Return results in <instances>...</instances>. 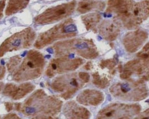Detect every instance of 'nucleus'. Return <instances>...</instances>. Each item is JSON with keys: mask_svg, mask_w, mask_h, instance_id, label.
I'll use <instances>...</instances> for the list:
<instances>
[{"mask_svg": "<svg viewBox=\"0 0 149 119\" xmlns=\"http://www.w3.org/2000/svg\"><path fill=\"white\" fill-rule=\"evenodd\" d=\"M62 101L57 98L47 96L38 98L33 95L25 101L22 111L27 116H55L61 111ZM32 117V118H33Z\"/></svg>", "mask_w": 149, "mask_h": 119, "instance_id": "1", "label": "nucleus"}, {"mask_svg": "<svg viewBox=\"0 0 149 119\" xmlns=\"http://www.w3.org/2000/svg\"><path fill=\"white\" fill-rule=\"evenodd\" d=\"M45 64L44 57L42 54L37 51L30 50L16 70L13 79L19 82L37 79L42 74Z\"/></svg>", "mask_w": 149, "mask_h": 119, "instance_id": "2", "label": "nucleus"}, {"mask_svg": "<svg viewBox=\"0 0 149 119\" xmlns=\"http://www.w3.org/2000/svg\"><path fill=\"white\" fill-rule=\"evenodd\" d=\"M142 80L137 81L131 86L128 83H119L113 86L110 92L114 97L125 101H139L148 96V92L145 87L141 85Z\"/></svg>", "mask_w": 149, "mask_h": 119, "instance_id": "3", "label": "nucleus"}, {"mask_svg": "<svg viewBox=\"0 0 149 119\" xmlns=\"http://www.w3.org/2000/svg\"><path fill=\"white\" fill-rule=\"evenodd\" d=\"M139 104L112 103L102 109L95 119H131L139 113Z\"/></svg>", "mask_w": 149, "mask_h": 119, "instance_id": "4", "label": "nucleus"}, {"mask_svg": "<svg viewBox=\"0 0 149 119\" xmlns=\"http://www.w3.org/2000/svg\"><path fill=\"white\" fill-rule=\"evenodd\" d=\"M36 33L28 28L16 33L7 39L0 47V56L7 52L17 51L30 47L34 43Z\"/></svg>", "mask_w": 149, "mask_h": 119, "instance_id": "5", "label": "nucleus"}, {"mask_svg": "<svg viewBox=\"0 0 149 119\" xmlns=\"http://www.w3.org/2000/svg\"><path fill=\"white\" fill-rule=\"evenodd\" d=\"M74 6V3L70 2L49 8L35 17V23L45 25L55 23L70 15Z\"/></svg>", "mask_w": 149, "mask_h": 119, "instance_id": "6", "label": "nucleus"}, {"mask_svg": "<svg viewBox=\"0 0 149 119\" xmlns=\"http://www.w3.org/2000/svg\"><path fill=\"white\" fill-rule=\"evenodd\" d=\"M67 23V22H65L56 25L47 31L40 34L35 42V47L41 49L58 40L74 36L75 33H71L69 35L64 34H70L67 33L66 30Z\"/></svg>", "mask_w": 149, "mask_h": 119, "instance_id": "7", "label": "nucleus"}, {"mask_svg": "<svg viewBox=\"0 0 149 119\" xmlns=\"http://www.w3.org/2000/svg\"><path fill=\"white\" fill-rule=\"evenodd\" d=\"M81 87L76 79L72 78L67 82V80L63 77L56 78L51 84V88L54 91L63 93L61 96L65 100H69L72 97Z\"/></svg>", "mask_w": 149, "mask_h": 119, "instance_id": "8", "label": "nucleus"}, {"mask_svg": "<svg viewBox=\"0 0 149 119\" xmlns=\"http://www.w3.org/2000/svg\"><path fill=\"white\" fill-rule=\"evenodd\" d=\"M80 59L69 61L65 58L54 59L51 61L46 70L47 76L52 77L56 74L76 69L81 63Z\"/></svg>", "mask_w": 149, "mask_h": 119, "instance_id": "9", "label": "nucleus"}, {"mask_svg": "<svg viewBox=\"0 0 149 119\" xmlns=\"http://www.w3.org/2000/svg\"><path fill=\"white\" fill-rule=\"evenodd\" d=\"M105 99L103 93L94 89H86L77 96V100L80 104L95 106L101 104Z\"/></svg>", "mask_w": 149, "mask_h": 119, "instance_id": "10", "label": "nucleus"}, {"mask_svg": "<svg viewBox=\"0 0 149 119\" xmlns=\"http://www.w3.org/2000/svg\"><path fill=\"white\" fill-rule=\"evenodd\" d=\"M63 111L67 119H90L91 117V113L88 109L73 101L65 104Z\"/></svg>", "mask_w": 149, "mask_h": 119, "instance_id": "11", "label": "nucleus"}, {"mask_svg": "<svg viewBox=\"0 0 149 119\" xmlns=\"http://www.w3.org/2000/svg\"><path fill=\"white\" fill-rule=\"evenodd\" d=\"M35 88L33 84L29 82L22 84L18 86H17L11 97L14 100H21L33 91Z\"/></svg>", "mask_w": 149, "mask_h": 119, "instance_id": "12", "label": "nucleus"}, {"mask_svg": "<svg viewBox=\"0 0 149 119\" xmlns=\"http://www.w3.org/2000/svg\"><path fill=\"white\" fill-rule=\"evenodd\" d=\"M29 2V1H10L7 7L6 14L10 15L16 13L26 8Z\"/></svg>", "mask_w": 149, "mask_h": 119, "instance_id": "13", "label": "nucleus"}, {"mask_svg": "<svg viewBox=\"0 0 149 119\" xmlns=\"http://www.w3.org/2000/svg\"><path fill=\"white\" fill-rule=\"evenodd\" d=\"M21 58L20 56H16L13 57L9 61L8 64V70L11 72L15 70L19 64L21 63Z\"/></svg>", "mask_w": 149, "mask_h": 119, "instance_id": "14", "label": "nucleus"}, {"mask_svg": "<svg viewBox=\"0 0 149 119\" xmlns=\"http://www.w3.org/2000/svg\"><path fill=\"white\" fill-rule=\"evenodd\" d=\"M17 86L13 84H9L7 85L3 90V93L4 95L11 97L14 92L16 89Z\"/></svg>", "mask_w": 149, "mask_h": 119, "instance_id": "15", "label": "nucleus"}, {"mask_svg": "<svg viewBox=\"0 0 149 119\" xmlns=\"http://www.w3.org/2000/svg\"><path fill=\"white\" fill-rule=\"evenodd\" d=\"M79 76L81 81L84 83H87L89 81L90 76L88 73L84 72H80L79 73Z\"/></svg>", "mask_w": 149, "mask_h": 119, "instance_id": "16", "label": "nucleus"}, {"mask_svg": "<svg viewBox=\"0 0 149 119\" xmlns=\"http://www.w3.org/2000/svg\"><path fill=\"white\" fill-rule=\"evenodd\" d=\"M133 119H149V109L141 113Z\"/></svg>", "mask_w": 149, "mask_h": 119, "instance_id": "17", "label": "nucleus"}, {"mask_svg": "<svg viewBox=\"0 0 149 119\" xmlns=\"http://www.w3.org/2000/svg\"><path fill=\"white\" fill-rule=\"evenodd\" d=\"M3 119H21L17 115L15 114H8L5 116Z\"/></svg>", "mask_w": 149, "mask_h": 119, "instance_id": "18", "label": "nucleus"}, {"mask_svg": "<svg viewBox=\"0 0 149 119\" xmlns=\"http://www.w3.org/2000/svg\"><path fill=\"white\" fill-rule=\"evenodd\" d=\"M5 106L6 110L8 112L11 111L13 109V104L11 102H6L5 103Z\"/></svg>", "mask_w": 149, "mask_h": 119, "instance_id": "19", "label": "nucleus"}, {"mask_svg": "<svg viewBox=\"0 0 149 119\" xmlns=\"http://www.w3.org/2000/svg\"><path fill=\"white\" fill-rule=\"evenodd\" d=\"M131 74H132V72L130 71H125L123 74H120V77L121 79H126L129 78L130 77Z\"/></svg>", "mask_w": 149, "mask_h": 119, "instance_id": "20", "label": "nucleus"}, {"mask_svg": "<svg viewBox=\"0 0 149 119\" xmlns=\"http://www.w3.org/2000/svg\"><path fill=\"white\" fill-rule=\"evenodd\" d=\"M32 119H58L51 116H38L32 118Z\"/></svg>", "mask_w": 149, "mask_h": 119, "instance_id": "21", "label": "nucleus"}, {"mask_svg": "<svg viewBox=\"0 0 149 119\" xmlns=\"http://www.w3.org/2000/svg\"><path fill=\"white\" fill-rule=\"evenodd\" d=\"M139 62V61H138V60L131 61L126 63V66L127 68H130V67H132V66L136 64L137 63H138Z\"/></svg>", "mask_w": 149, "mask_h": 119, "instance_id": "22", "label": "nucleus"}, {"mask_svg": "<svg viewBox=\"0 0 149 119\" xmlns=\"http://www.w3.org/2000/svg\"><path fill=\"white\" fill-rule=\"evenodd\" d=\"M122 1H109L108 3L110 5H118V4H120V3L122 2Z\"/></svg>", "mask_w": 149, "mask_h": 119, "instance_id": "23", "label": "nucleus"}, {"mask_svg": "<svg viewBox=\"0 0 149 119\" xmlns=\"http://www.w3.org/2000/svg\"><path fill=\"white\" fill-rule=\"evenodd\" d=\"M15 109L17 111H20L22 109V106L21 103H16L15 104Z\"/></svg>", "mask_w": 149, "mask_h": 119, "instance_id": "24", "label": "nucleus"}, {"mask_svg": "<svg viewBox=\"0 0 149 119\" xmlns=\"http://www.w3.org/2000/svg\"><path fill=\"white\" fill-rule=\"evenodd\" d=\"M76 46L77 47L79 48H84L87 47H88V46H87V44L85 43H83V44L81 45H76Z\"/></svg>", "mask_w": 149, "mask_h": 119, "instance_id": "25", "label": "nucleus"}, {"mask_svg": "<svg viewBox=\"0 0 149 119\" xmlns=\"http://www.w3.org/2000/svg\"><path fill=\"white\" fill-rule=\"evenodd\" d=\"M139 56H140V57L143 58H147L149 57V55L148 54H139Z\"/></svg>", "mask_w": 149, "mask_h": 119, "instance_id": "26", "label": "nucleus"}, {"mask_svg": "<svg viewBox=\"0 0 149 119\" xmlns=\"http://www.w3.org/2000/svg\"><path fill=\"white\" fill-rule=\"evenodd\" d=\"M91 63H87V64L85 66V69L87 70H90L91 69Z\"/></svg>", "mask_w": 149, "mask_h": 119, "instance_id": "27", "label": "nucleus"}, {"mask_svg": "<svg viewBox=\"0 0 149 119\" xmlns=\"http://www.w3.org/2000/svg\"><path fill=\"white\" fill-rule=\"evenodd\" d=\"M149 49V43H148L147 44H146V46H145V47H144L143 48V49L145 51H147Z\"/></svg>", "mask_w": 149, "mask_h": 119, "instance_id": "28", "label": "nucleus"}, {"mask_svg": "<svg viewBox=\"0 0 149 119\" xmlns=\"http://www.w3.org/2000/svg\"><path fill=\"white\" fill-rule=\"evenodd\" d=\"M118 68H119V72H120V73L122 72L123 71V68L121 65H120L119 66Z\"/></svg>", "mask_w": 149, "mask_h": 119, "instance_id": "29", "label": "nucleus"}, {"mask_svg": "<svg viewBox=\"0 0 149 119\" xmlns=\"http://www.w3.org/2000/svg\"><path fill=\"white\" fill-rule=\"evenodd\" d=\"M116 38V36H111L109 37V39L110 40H114L115 39V38Z\"/></svg>", "mask_w": 149, "mask_h": 119, "instance_id": "30", "label": "nucleus"}, {"mask_svg": "<svg viewBox=\"0 0 149 119\" xmlns=\"http://www.w3.org/2000/svg\"><path fill=\"white\" fill-rule=\"evenodd\" d=\"M138 13H139V11H138V10H134V13L135 14V15H138Z\"/></svg>", "mask_w": 149, "mask_h": 119, "instance_id": "31", "label": "nucleus"}, {"mask_svg": "<svg viewBox=\"0 0 149 119\" xmlns=\"http://www.w3.org/2000/svg\"><path fill=\"white\" fill-rule=\"evenodd\" d=\"M104 17H106V16H107V15H106V14L105 13L104 14Z\"/></svg>", "mask_w": 149, "mask_h": 119, "instance_id": "32", "label": "nucleus"}, {"mask_svg": "<svg viewBox=\"0 0 149 119\" xmlns=\"http://www.w3.org/2000/svg\"><path fill=\"white\" fill-rule=\"evenodd\" d=\"M111 16H112V15H108V17H111Z\"/></svg>", "mask_w": 149, "mask_h": 119, "instance_id": "33", "label": "nucleus"}]
</instances>
